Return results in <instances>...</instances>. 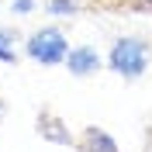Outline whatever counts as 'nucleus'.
Listing matches in <instances>:
<instances>
[{
  "label": "nucleus",
  "instance_id": "nucleus-1",
  "mask_svg": "<svg viewBox=\"0 0 152 152\" xmlns=\"http://www.w3.org/2000/svg\"><path fill=\"white\" fill-rule=\"evenodd\" d=\"M104 66H111V73H118L121 80H142L152 66V52H149V42L138 35H121L118 42L111 45Z\"/></svg>",
  "mask_w": 152,
  "mask_h": 152
},
{
  "label": "nucleus",
  "instance_id": "nucleus-2",
  "mask_svg": "<svg viewBox=\"0 0 152 152\" xmlns=\"http://www.w3.org/2000/svg\"><path fill=\"white\" fill-rule=\"evenodd\" d=\"M24 52L38 66H62L69 56V38L59 24H45V28H35L24 38Z\"/></svg>",
  "mask_w": 152,
  "mask_h": 152
},
{
  "label": "nucleus",
  "instance_id": "nucleus-3",
  "mask_svg": "<svg viewBox=\"0 0 152 152\" xmlns=\"http://www.w3.org/2000/svg\"><path fill=\"white\" fill-rule=\"evenodd\" d=\"M62 66H66L76 80H90V76H97L104 69V59H100V52H97L94 45H69V56H66Z\"/></svg>",
  "mask_w": 152,
  "mask_h": 152
},
{
  "label": "nucleus",
  "instance_id": "nucleus-4",
  "mask_svg": "<svg viewBox=\"0 0 152 152\" xmlns=\"http://www.w3.org/2000/svg\"><path fill=\"white\" fill-rule=\"evenodd\" d=\"M35 128H38V135L45 138V142H52V145H69V149H76V138H73V132H69V124L59 118V114H52L48 107H42V114H38V121H35Z\"/></svg>",
  "mask_w": 152,
  "mask_h": 152
},
{
  "label": "nucleus",
  "instance_id": "nucleus-5",
  "mask_svg": "<svg viewBox=\"0 0 152 152\" xmlns=\"http://www.w3.org/2000/svg\"><path fill=\"white\" fill-rule=\"evenodd\" d=\"M76 149H80V152H121V149H118V142H114V135L104 132V128H97V124L83 128Z\"/></svg>",
  "mask_w": 152,
  "mask_h": 152
},
{
  "label": "nucleus",
  "instance_id": "nucleus-6",
  "mask_svg": "<svg viewBox=\"0 0 152 152\" xmlns=\"http://www.w3.org/2000/svg\"><path fill=\"white\" fill-rule=\"evenodd\" d=\"M18 42H21L18 28H0V62H4V66L21 62L18 59Z\"/></svg>",
  "mask_w": 152,
  "mask_h": 152
},
{
  "label": "nucleus",
  "instance_id": "nucleus-7",
  "mask_svg": "<svg viewBox=\"0 0 152 152\" xmlns=\"http://www.w3.org/2000/svg\"><path fill=\"white\" fill-rule=\"evenodd\" d=\"M45 10L52 18H76V14H80V4H76V0H48Z\"/></svg>",
  "mask_w": 152,
  "mask_h": 152
},
{
  "label": "nucleus",
  "instance_id": "nucleus-8",
  "mask_svg": "<svg viewBox=\"0 0 152 152\" xmlns=\"http://www.w3.org/2000/svg\"><path fill=\"white\" fill-rule=\"evenodd\" d=\"M10 10H14V14H31V10H35V0H14Z\"/></svg>",
  "mask_w": 152,
  "mask_h": 152
},
{
  "label": "nucleus",
  "instance_id": "nucleus-9",
  "mask_svg": "<svg viewBox=\"0 0 152 152\" xmlns=\"http://www.w3.org/2000/svg\"><path fill=\"white\" fill-rule=\"evenodd\" d=\"M4 118H7V104H4V100H0V121H4Z\"/></svg>",
  "mask_w": 152,
  "mask_h": 152
},
{
  "label": "nucleus",
  "instance_id": "nucleus-10",
  "mask_svg": "<svg viewBox=\"0 0 152 152\" xmlns=\"http://www.w3.org/2000/svg\"><path fill=\"white\" fill-rule=\"evenodd\" d=\"M149 152H152V132H149Z\"/></svg>",
  "mask_w": 152,
  "mask_h": 152
},
{
  "label": "nucleus",
  "instance_id": "nucleus-11",
  "mask_svg": "<svg viewBox=\"0 0 152 152\" xmlns=\"http://www.w3.org/2000/svg\"><path fill=\"white\" fill-rule=\"evenodd\" d=\"M76 4H90V0H76Z\"/></svg>",
  "mask_w": 152,
  "mask_h": 152
},
{
  "label": "nucleus",
  "instance_id": "nucleus-12",
  "mask_svg": "<svg viewBox=\"0 0 152 152\" xmlns=\"http://www.w3.org/2000/svg\"><path fill=\"white\" fill-rule=\"evenodd\" d=\"M149 4H152V0H149Z\"/></svg>",
  "mask_w": 152,
  "mask_h": 152
}]
</instances>
